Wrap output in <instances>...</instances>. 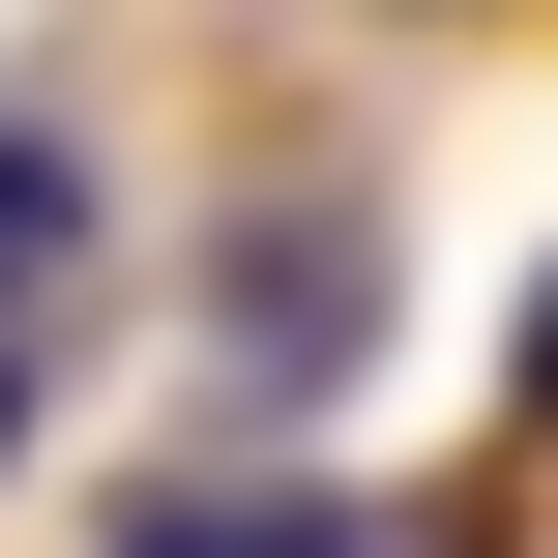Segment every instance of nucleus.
I'll return each mask as SVG.
<instances>
[{
    "label": "nucleus",
    "mask_w": 558,
    "mask_h": 558,
    "mask_svg": "<svg viewBox=\"0 0 558 558\" xmlns=\"http://www.w3.org/2000/svg\"><path fill=\"white\" fill-rule=\"evenodd\" d=\"M206 324H235V383H353V353H383V235H353V206H265Z\"/></svg>",
    "instance_id": "1"
},
{
    "label": "nucleus",
    "mask_w": 558,
    "mask_h": 558,
    "mask_svg": "<svg viewBox=\"0 0 558 558\" xmlns=\"http://www.w3.org/2000/svg\"><path fill=\"white\" fill-rule=\"evenodd\" d=\"M118 558H383V500H324V471H206V500H147Z\"/></svg>",
    "instance_id": "2"
},
{
    "label": "nucleus",
    "mask_w": 558,
    "mask_h": 558,
    "mask_svg": "<svg viewBox=\"0 0 558 558\" xmlns=\"http://www.w3.org/2000/svg\"><path fill=\"white\" fill-rule=\"evenodd\" d=\"M59 265H88V147H59V118H0V353L59 324Z\"/></svg>",
    "instance_id": "3"
},
{
    "label": "nucleus",
    "mask_w": 558,
    "mask_h": 558,
    "mask_svg": "<svg viewBox=\"0 0 558 558\" xmlns=\"http://www.w3.org/2000/svg\"><path fill=\"white\" fill-rule=\"evenodd\" d=\"M530 441H558V294H530Z\"/></svg>",
    "instance_id": "4"
},
{
    "label": "nucleus",
    "mask_w": 558,
    "mask_h": 558,
    "mask_svg": "<svg viewBox=\"0 0 558 558\" xmlns=\"http://www.w3.org/2000/svg\"><path fill=\"white\" fill-rule=\"evenodd\" d=\"M0 441H29V353H0Z\"/></svg>",
    "instance_id": "5"
}]
</instances>
